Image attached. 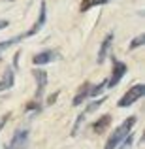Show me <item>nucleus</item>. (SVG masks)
I'll list each match as a JSON object with an SVG mask.
<instances>
[{
	"label": "nucleus",
	"instance_id": "f03ea898",
	"mask_svg": "<svg viewBox=\"0 0 145 149\" xmlns=\"http://www.w3.org/2000/svg\"><path fill=\"white\" fill-rule=\"evenodd\" d=\"M143 95H145V87H143V83L134 85V87L128 89V91L124 93V96L119 100V108H128V106H132L134 102H138Z\"/></svg>",
	"mask_w": 145,
	"mask_h": 149
},
{
	"label": "nucleus",
	"instance_id": "39448f33",
	"mask_svg": "<svg viewBox=\"0 0 145 149\" xmlns=\"http://www.w3.org/2000/svg\"><path fill=\"white\" fill-rule=\"evenodd\" d=\"M44 23H45V2H42V4H40V17L36 19V23L32 25V29H28L26 32H23V34H21L23 40H25V38L34 36V34H38V32L42 30V26H44Z\"/></svg>",
	"mask_w": 145,
	"mask_h": 149
},
{
	"label": "nucleus",
	"instance_id": "9d476101",
	"mask_svg": "<svg viewBox=\"0 0 145 149\" xmlns=\"http://www.w3.org/2000/svg\"><path fill=\"white\" fill-rule=\"evenodd\" d=\"M109 123H111V115H104V117H100V119L92 125V130H94L96 134H102V132L109 127Z\"/></svg>",
	"mask_w": 145,
	"mask_h": 149
},
{
	"label": "nucleus",
	"instance_id": "20e7f679",
	"mask_svg": "<svg viewBox=\"0 0 145 149\" xmlns=\"http://www.w3.org/2000/svg\"><path fill=\"white\" fill-rule=\"evenodd\" d=\"M28 146V130L26 128H19L13 134L11 142L6 146V149H26Z\"/></svg>",
	"mask_w": 145,
	"mask_h": 149
},
{
	"label": "nucleus",
	"instance_id": "1a4fd4ad",
	"mask_svg": "<svg viewBox=\"0 0 145 149\" xmlns=\"http://www.w3.org/2000/svg\"><path fill=\"white\" fill-rule=\"evenodd\" d=\"M13 81H15V74H13V70H11V68H8L6 72H4L2 79H0V93L11 89V87H13Z\"/></svg>",
	"mask_w": 145,
	"mask_h": 149
},
{
	"label": "nucleus",
	"instance_id": "ddd939ff",
	"mask_svg": "<svg viewBox=\"0 0 145 149\" xmlns=\"http://www.w3.org/2000/svg\"><path fill=\"white\" fill-rule=\"evenodd\" d=\"M109 0H83L81 2V11H89L94 6H102V4H108Z\"/></svg>",
	"mask_w": 145,
	"mask_h": 149
},
{
	"label": "nucleus",
	"instance_id": "f257e3e1",
	"mask_svg": "<svg viewBox=\"0 0 145 149\" xmlns=\"http://www.w3.org/2000/svg\"><path fill=\"white\" fill-rule=\"evenodd\" d=\"M134 125H136V117H128L126 121H123V123L113 130V134L108 138V143H105L104 149H117V146L132 132V127H134Z\"/></svg>",
	"mask_w": 145,
	"mask_h": 149
},
{
	"label": "nucleus",
	"instance_id": "9b49d317",
	"mask_svg": "<svg viewBox=\"0 0 145 149\" xmlns=\"http://www.w3.org/2000/svg\"><path fill=\"white\" fill-rule=\"evenodd\" d=\"M89 91H91V83H83V87L79 89V93L76 95V98H74V106H79L83 100L89 98Z\"/></svg>",
	"mask_w": 145,
	"mask_h": 149
},
{
	"label": "nucleus",
	"instance_id": "f8f14e48",
	"mask_svg": "<svg viewBox=\"0 0 145 149\" xmlns=\"http://www.w3.org/2000/svg\"><path fill=\"white\" fill-rule=\"evenodd\" d=\"M19 42H23V36L19 34V36H13V38H10V40H4V42H0V57H2V53L6 49H10L11 45H15V44H19Z\"/></svg>",
	"mask_w": 145,
	"mask_h": 149
},
{
	"label": "nucleus",
	"instance_id": "2eb2a0df",
	"mask_svg": "<svg viewBox=\"0 0 145 149\" xmlns=\"http://www.w3.org/2000/svg\"><path fill=\"white\" fill-rule=\"evenodd\" d=\"M132 142H134V136H132V132H130V134H128L117 147H119V149H132Z\"/></svg>",
	"mask_w": 145,
	"mask_h": 149
},
{
	"label": "nucleus",
	"instance_id": "dca6fc26",
	"mask_svg": "<svg viewBox=\"0 0 145 149\" xmlns=\"http://www.w3.org/2000/svg\"><path fill=\"white\" fill-rule=\"evenodd\" d=\"M105 83H108V81H100L98 85H94V87H91V91H89V96H96V95H100V93L104 91Z\"/></svg>",
	"mask_w": 145,
	"mask_h": 149
},
{
	"label": "nucleus",
	"instance_id": "0eeeda50",
	"mask_svg": "<svg viewBox=\"0 0 145 149\" xmlns=\"http://www.w3.org/2000/svg\"><path fill=\"white\" fill-rule=\"evenodd\" d=\"M34 77H36V100H40L44 96L45 85H47V74L44 70H34Z\"/></svg>",
	"mask_w": 145,
	"mask_h": 149
},
{
	"label": "nucleus",
	"instance_id": "a211bd4d",
	"mask_svg": "<svg viewBox=\"0 0 145 149\" xmlns=\"http://www.w3.org/2000/svg\"><path fill=\"white\" fill-rule=\"evenodd\" d=\"M8 25H10V21H6V19H0V30H2V29H6Z\"/></svg>",
	"mask_w": 145,
	"mask_h": 149
},
{
	"label": "nucleus",
	"instance_id": "4468645a",
	"mask_svg": "<svg viewBox=\"0 0 145 149\" xmlns=\"http://www.w3.org/2000/svg\"><path fill=\"white\" fill-rule=\"evenodd\" d=\"M104 102H105V98H100V100H94V102H91V104L87 106V109H85V113H83V115H87V113H92L94 109H98V108H100V106L104 104Z\"/></svg>",
	"mask_w": 145,
	"mask_h": 149
},
{
	"label": "nucleus",
	"instance_id": "423d86ee",
	"mask_svg": "<svg viewBox=\"0 0 145 149\" xmlns=\"http://www.w3.org/2000/svg\"><path fill=\"white\" fill-rule=\"evenodd\" d=\"M58 58V51H53V49H47V51H42V53H38L36 57L32 58V62L36 66H44V64H49V62L57 61Z\"/></svg>",
	"mask_w": 145,
	"mask_h": 149
},
{
	"label": "nucleus",
	"instance_id": "f3484780",
	"mask_svg": "<svg viewBox=\"0 0 145 149\" xmlns=\"http://www.w3.org/2000/svg\"><path fill=\"white\" fill-rule=\"evenodd\" d=\"M143 42H145V36H143V34H139L136 40H132V44H130V47H128V49H136V47H139Z\"/></svg>",
	"mask_w": 145,
	"mask_h": 149
},
{
	"label": "nucleus",
	"instance_id": "7ed1b4c3",
	"mask_svg": "<svg viewBox=\"0 0 145 149\" xmlns=\"http://www.w3.org/2000/svg\"><path fill=\"white\" fill-rule=\"evenodd\" d=\"M126 64L121 61H117L115 57H113V72H111V77H109V81L105 83V87H115L117 83H119L121 79H123V76L126 74Z\"/></svg>",
	"mask_w": 145,
	"mask_h": 149
},
{
	"label": "nucleus",
	"instance_id": "6e6552de",
	"mask_svg": "<svg viewBox=\"0 0 145 149\" xmlns=\"http://www.w3.org/2000/svg\"><path fill=\"white\" fill-rule=\"evenodd\" d=\"M113 32H109L108 36L104 38V42L100 44V49H98V64H102L104 62V58L108 57V51H109V47H111V44H113Z\"/></svg>",
	"mask_w": 145,
	"mask_h": 149
}]
</instances>
